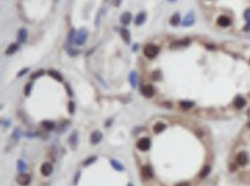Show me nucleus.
I'll return each instance as SVG.
<instances>
[{
  "mask_svg": "<svg viewBox=\"0 0 250 186\" xmlns=\"http://www.w3.org/2000/svg\"><path fill=\"white\" fill-rule=\"evenodd\" d=\"M159 51H160L159 46H157L155 44H147L144 47V56L149 59H153L155 57L158 56Z\"/></svg>",
  "mask_w": 250,
  "mask_h": 186,
  "instance_id": "obj_1",
  "label": "nucleus"
},
{
  "mask_svg": "<svg viewBox=\"0 0 250 186\" xmlns=\"http://www.w3.org/2000/svg\"><path fill=\"white\" fill-rule=\"evenodd\" d=\"M88 37H89V33H88V30L86 29H84V28H82V29H80L77 33H76V37H75V44L78 45V46H82V45L86 44V39H88Z\"/></svg>",
  "mask_w": 250,
  "mask_h": 186,
  "instance_id": "obj_2",
  "label": "nucleus"
},
{
  "mask_svg": "<svg viewBox=\"0 0 250 186\" xmlns=\"http://www.w3.org/2000/svg\"><path fill=\"white\" fill-rule=\"evenodd\" d=\"M137 148L139 149V150L142 151H147L150 149V147H151V141H150V139L149 138H142V139H139L137 141Z\"/></svg>",
  "mask_w": 250,
  "mask_h": 186,
  "instance_id": "obj_3",
  "label": "nucleus"
},
{
  "mask_svg": "<svg viewBox=\"0 0 250 186\" xmlns=\"http://www.w3.org/2000/svg\"><path fill=\"white\" fill-rule=\"evenodd\" d=\"M141 93L145 96V97L150 98L155 95V89L151 84H145V86H142L141 87Z\"/></svg>",
  "mask_w": 250,
  "mask_h": 186,
  "instance_id": "obj_4",
  "label": "nucleus"
},
{
  "mask_svg": "<svg viewBox=\"0 0 250 186\" xmlns=\"http://www.w3.org/2000/svg\"><path fill=\"white\" fill-rule=\"evenodd\" d=\"M41 172H42V175H43V176H45V177H49L52 172H53V167H52L51 163H49V162H45V163H43V164H42V167H41Z\"/></svg>",
  "mask_w": 250,
  "mask_h": 186,
  "instance_id": "obj_5",
  "label": "nucleus"
},
{
  "mask_svg": "<svg viewBox=\"0 0 250 186\" xmlns=\"http://www.w3.org/2000/svg\"><path fill=\"white\" fill-rule=\"evenodd\" d=\"M69 145H70V147H72V149H76V147H77L78 145V133L77 131H74V132L70 134V136H69Z\"/></svg>",
  "mask_w": 250,
  "mask_h": 186,
  "instance_id": "obj_6",
  "label": "nucleus"
},
{
  "mask_svg": "<svg viewBox=\"0 0 250 186\" xmlns=\"http://www.w3.org/2000/svg\"><path fill=\"white\" fill-rule=\"evenodd\" d=\"M16 180L21 186H27L30 184L31 177H30L29 175H27V173H21V175L16 178Z\"/></svg>",
  "mask_w": 250,
  "mask_h": 186,
  "instance_id": "obj_7",
  "label": "nucleus"
},
{
  "mask_svg": "<svg viewBox=\"0 0 250 186\" xmlns=\"http://www.w3.org/2000/svg\"><path fill=\"white\" fill-rule=\"evenodd\" d=\"M102 139H103V134H102V132H99V131H94V132L91 133V135H90V142L92 145L99 143V142L102 141Z\"/></svg>",
  "mask_w": 250,
  "mask_h": 186,
  "instance_id": "obj_8",
  "label": "nucleus"
},
{
  "mask_svg": "<svg viewBox=\"0 0 250 186\" xmlns=\"http://www.w3.org/2000/svg\"><path fill=\"white\" fill-rule=\"evenodd\" d=\"M27 38H28V30L26 28H21L17 33V42L18 43H24V42H27Z\"/></svg>",
  "mask_w": 250,
  "mask_h": 186,
  "instance_id": "obj_9",
  "label": "nucleus"
},
{
  "mask_svg": "<svg viewBox=\"0 0 250 186\" xmlns=\"http://www.w3.org/2000/svg\"><path fill=\"white\" fill-rule=\"evenodd\" d=\"M131 20H133V16H131V13H129V12H125V13L121 14L120 22L123 26H128L131 22Z\"/></svg>",
  "mask_w": 250,
  "mask_h": 186,
  "instance_id": "obj_10",
  "label": "nucleus"
},
{
  "mask_svg": "<svg viewBox=\"0 0 250 186\" xmlns=\"http://www.w3.org/2000/svg\"><path fill=\"white\" fill-rule=\"evenodd\" d=\"M236 162L240 165H246L248 163V155H247V153H244V151L239 153L236 155Z\"/></svg>",
  "mask_w": 250,
  "mask_h": 186,
  "instance_id": "obj_11",
  "label": "nucleus"
},
{
  "mask_svg": "<svg viewBox=\"0 0 250 186\" xmlns=\"http://www.w3.org/2000/svg\"><path fill=\"white\" fill-rule=\"evenodd\" d=\"M194 22H195V16H194V13L192 12H190V13H188L187 14V16L183 19V21H182V24L184 27H190L194 24Z\"/></svg>",
  "mask_w": 250,
  "mask_h": 186,
  "instance_id": "obj_12",
  "label": "nucleus"
},
{
  "mask_svg": "<svg viewBox=\"0 0 250 186\" xmlns=\"http://www.w3.org/2000/svg\"><path fill=\"white\" fill-rule=\"evenodd\" d=\"M190 44V39L186 38V39H181V41H175L171 44V47L172 49H175V47H184V46H188Z\"/></svg>",
  "mask_w": 250,
  "mask_h": 186,
  "instance_id": "obj_13",
  "label": "nucleus"
},
{
  "mask_svg": "<svg viewBox=\"0 0 250 186\" xmlns=\"http://www.w3.org/2000/svg\"><path fill=\"white\" fill-rule=\"evenodd\" d=\"M145 20H147V13L145 12H141V13H138L137 15L135 16V24L136 26H142L144 22H145Z\"/></svg>",
  "mask_w": 250,
  "mask_h": 186,
  "instance_id": "obj_14",
  "label": "nucleus"
},
{
  "mask_svg": "<svg viewBox=\"0 0 250 186\" xmlns=\"http://www.w3.org/2000/svg\"><path fill=\"white\" fill-rule=\"evenodd\" d=\"M217 22H218V24L220 27H228V26H231V23H232L231 19L228 18V16H226V15L219 16L218 20H217Z\"/></svg>",
  "mask_w": 250,
  "mask_h": 186,
  "instance_id": "obj_15",
  "label": "nucleus"
},
{
  "mask_svg": "<svg viewBox=\"0 0 250 186\" xmlns=\"http://www.w3.org/2000/svg\"><path fill=\"white\" fill-rule=\"evenodd\" d=\"M120 34H121V37H122V39H123V42L126 43V44H130V41H131V36H130V33L128 29H126V28H123V29H121L120 30Z\"/></svg>",
  "mask_w": 250,
  "mask_h": 186,
  "instance_id": "obj_16",
  "label": "nucleus"
},
{
  "mask_svg": "<svg viewBox=\"0 0 250 186\" xmlns=\"http://www.w3.org/2000/svg\"><path fill=\"white\" fill-rule=\"evenodd\" d=\"M129 82H130V84H131V87H133V88H136V87H137V84H138V75H137V73H136L135 71L130 72V74H129Z\"/></svg>",
  "mask_w": 250,
  "mask_h": 186,
  "instance_id": "obj_17",
  "label": "nucleus"
},
{
  "mask_svg": "<svg viewBox=\"0 0 250 186\" xmlns=\"http://www.w3.org/2000/svg\"><path fill=\"white\" fill-rule=\"evenodd\" d=\"M142 176H143V177H145V178L153 177V170H152V168H151V167H149V165L143 167V168H142Z\"/></svg>",
  "mask_w": 250,
  "mask_h": 186,
  "instance_id": "obj_18",
  "label": "nucleus"
},
{
  "mask_svg": "<svg viewBox=\"0 0 250 186\" xmlns=\"http://www.w3.org/2000/svg\"><path fill=\"white\" fill-rule=\"evenodd\" d=\"M47 74H49L51 78L55 79L57 81H59V82H62V81H63V78H62V75H61V74L58 71H55V70H49V71H47Z\"/></svg>",
  "mask_w": 250,
  "mask_h": 186,
  "instance_id": "obj_19",
  "label": "nucleus"
},
{
  "mask_svg": "<svg viewBox=\"0 0 250 186\" xmlns=\"http://www.w3.org/2000/svg\"><path fill=\"white\" fill-rule=\"evenodd\" d=\"M233 103H234V106L236 109H242L243 106L246 105V99L242 97V96H236Z\"/></svg>",
  "mask_w": 250,
  "mask_h": 186,
  "instance_id": "obj_20",
  "label": "nucleus"
},
{
  "mask_svg": "<svg viewBox=\"0 0 250 186\" xmlns=\"http://www.w3.org/2000/svg\"><path fill=\"white\" fill-rule=\"evenodd\" d=\"M18 43H12V44L9 45L8 47L6 49V51H5V54H7V56H10V54H14V53L16 52L17 50H18Z\"/></svg>",
  "mask_w": 250,
  "mask_h": 186,
  "instance_id": "obj_21",
  "label": "nucleus"
},
{
  "mask_svg": "<svg viewBox=\"0 0 250 186\" xmlns=\"http://www.w3.org/2000/svg\"><path fill=\"white\" fill-rule=\"evenodd\" d=\"M42 126H43L46 131H52V130L55 128V124L53 122H51V120H44L43 123H42Z\"/></svg>",
  "mask_w": 250,
  "mask_h": 186,
  "instance_id": "obj_22",
  "label": "nucleus"
},
{
  "mask_svg": "<svg viewBox=\"0 0 250 186\" xmlns=\"http://www.w3.org/2000/svg\"><path fill=\"white\" fill-rule=\"evenodd\" d=\"M180 22H181V18H180V14L179 13H175L174 15H172V18L170 20V23L172 26H178Z\"/></svg>",
  "mask_w": 250,
  "mask_h": 186,
  "instance_id": "obj_23",
  "label": "nucleus"
},
{
  "mask_svg": "<svg viewBox=\"0 0 250 186\" xmlns=\"http://www.w3.org/2000/svg\"><path fill=\"white\" fill-rule=\"evenodd\" d=\"M111 165L113 167V169H115L117 171H123L125 169H123V165L121 164L119 161H117V159H111Z\"/></svg>",
  "mask_w": 250,
  "mask_h": 186,
  "instance_id": "obj_24",
  "label": "nucleus"
},
{
  "mask_svg": "<svg viewBox=\"0 0 250 186\" xmlns=\"http://www.w3.org/2000/svg\"><path fill=\"white\" fill-rule=\"evenodd\" d=\"M165 128H166V125H165L164 123H156L155 126H153V131H155V133L163 132Z\"/></svg>",
  "mask_w": 250,
  "mask_h": 186,
  "instance_id": "obj_25",
  "label": "nucleus"
},
{
  "mask_svg": "<svg viewBox=\"0 0 250 186\" xmlns=\"http://www.w3.org/2000/svg\"><path fill=\"white\" fill-rule=\"evenodd\" d=\"M210 172H211V167H210V165H205L204 168L202 169V171H201V173H199V177L201 178L207 177Z\"/></svg>",
  "mask_w": 250,
  "mask_h": 186,
  "instance_id": "obj_26",
  "label": "nucleus"
},
{
  "mask_svg": "<svg viewBox=\"0 0 250 186\" xmlns=\"http://www.w3.org/2000/svg\"><path fill=\"white\" fill-rule=\"evenodd\" d=\"M75 37H76V33H75V30H74V29H70V31H69V34H68V39H67L68 44H73V43H75Z\"/></svg>",
  "mask_w": 250,
  "mask_h": 186,
  "instance_id": "obj_27",
  "label": "nucleus"
},
{
  "mask_svg": "<svg viewBox=\"0 0 250 186\" xmlns=\"http://www.w3.org/2000/svg\"><path fill=\"white\" fill-rule=\"evenodd\" d=\"M44 73H45V71L44 70H38V71H36L32 73V75L30 76V79L31 80H36L38 79V78H41L42 75H44Z\"/></svg>",
  "mask_w": 250,
  "mask_h": 186,
  "instance_id": "obj_28",
  "label": "nucleus"
},
{
  "mask_svg": "<svg viewBox=\"0 0 250 186\" xmlns=\"http://www.w3.org/2000/svg\"><path fill=\"white\" fill-rule=\"evenodd\" d=\"M180 106L183 107V109H190L194 106V102H190V101H181L180 102Z\"/></svg>",
  "mask_w": 250,
  "mask_h": 186,
  "instance_id": "obj_29",
  "label": "nucleus"
},
{
  "mask_svg": "<svg viewBox=\"0 0 250 186\" xmlns=\"http://www.w3.org/2000/svg\"><path fill=\"white\" fill-rule=\"evenodd\" d=\"M26 169H27L26 163H24L22 159H18V161H17V170H18L20 172H23Z\"/></svg>",
  "mask_w": 250,
  "mask_h": 186,
  "instance_id": "obj_30",
  "label": "nucleus"
},
{
  "mask_svg": "<svg viewBox=\"0 0 250 186\" xmlns=\"http://www.w3.org/2000/svg\"><path fill=\"white\" fill-rule=\"evenodd\" d=\"M66 51H67V53H68L70 57H75V56H77V54H80V50H74L72 46L70 47H66Z\"/></svg>",
  "mask_w": 250,
  "mask_h": 186,
  "instance_id": "obj_31",
  "label": "nucleus"
},
{
  "mask_svg": "<svg viewBox=\"0 0 250 186\" xmlns=\"http://www.w3.org/2000/svg\"><path fill=\"white\" fill-rule=\"evenodd\" d=\"M31 89H32V83L31 82H28L26 84V87H24V95H26L27 97H29L30 96V94H31Z\"/></svg>",
  "mask_w": 250,
  "mask_h": 186,
  "instance_id": "obj_32",
  "label": "nucleus"
},
{
  "mask_svg": "<svg viewBox=\"0 0 250 186\" xmlns=\"http://www.w3.org/2000/svg\"><path fill=\"white\" fill-rule=\"evenodd\" d=\"M75 110H76V105H75V102H69L68 103V112L69 115H74L75 113Z\"/></svg>",
  "mask_w": 250,
  "mask_h": 186,
  "instance_id": "obj_33",
  "label": "nucleus"
},
{
  "mask_svg": "<svg viewBox=\"0 0 250 186\" xmlns=\"http://www.w3.org/2000/svg\"><path fill=\"white\" fill-rule=\"evenodd\" d=\"M96 159H97V157L96 156H91V157H88V159L83 162V165L84 167H88V165H90V164H92L94 162H96Z\"/></svg>",
  "mask_w": 250,
  "mask_h": 186,
  "instance_id": "obj_34",
  "label": "nucleus"
},
{
  "mask_svg": "<svg viewBox=\"0 0 250 186\" xmlns=\"http://www.w3.org/2000/svg\"><path fill=\"white\" fill-rule=\"evenodd\" d=\"M20 135H21V133H20V130H18V128H16V130L13 132V134H12V138H13L15 141H17V140L20 139Z\"/></svg>",
  "mask_w": 250,
  "mask_h": 186,
  "instance_id": "obj_35",
  "label": "nucleus"
},
{
  "mask_svg": "<svg viewBox=\"0 0 250 186\" xmlns=\"http://www.w3.org/2000/svg\"><path fill=\"white\" fill-rule=\"evenodd\" d=\"M29 72V67H26V68H22L21 71L17 73V78H21V76H23V75H26L27 73Z\"/></svg>",
  "mask_w": 250,
  "mask_h": 186,
  "instance_id": "obj_36",
  "label": "nucleus"
},
{
  "mask_svg": "<svg viewBox=\"0 0 250 186\" xmlns=\"http://www.w3.org/2000/svg\"><path fill=\"white\" fill-rule=\"evenodd\" d=\"M65 87H66V90H67V94H68L69 96H73L74 94H73V90H72V88L69 87V83H65Z\"/></svg>",
  "mask_w": 250,
  "mask_h": 186,
  "instance_id": "obj_37",
  "label": "nucleus"
},
{
  "mask_svg": "<svg viewBox=\"0 0 250 186\" xmlns=\"http://www.w3.org/2000/svg\"><path fill=\"white\" fill-rule=\"evenodd\" d=\"M244 19H246L247 21H250V8L247 9V10L244 12Z\"/></svg>",
  "mask_w": 250,
  "mask_h": 186,
  "instance_id": "obj_38",
  "label": "nucleus"
},
{
  "mask_svg": "<svg viewBox=\"0 0 250 186\" xmlns=\"http://www.w3.org/2000/svg\"><path fill=\"white\" fill-rule=\"evenodd\" d=\"M113 5H114L115 7H119L121 5V0H113Z\"/></svg>",
  "mask_w": 250,
  "mask_h": 186,
  "instance_id": "obj_39",
  "label": "nucleus"
},
{
  "mask_svg": "<svg viewBox=\"0 0 250 186\" xmlns=\"http://www.w3.org/2000/svg\"><path fill=\"white\" fill-rule=\"evenodd\" d=\"M80 176H81V172L78 171L77 173H76V176H75V180H74V184H77V180H78V178H80Z\"/></svg>",
  "mask_w": 250,
  "mask_h": 186,
  "instance_id": "obj_40",
  "label": "nucleus"
},
{
  "mask_svg": "<svg viewBox=\"0 0 250 186\" xmlns=\"http://www.w3.org/2000/svg\"><path fill=\"white\" fill-rule=\"evenodd\" d=\"M243 29H244L246 31H249V30H250V21H248V24H247V26L244 27Z\"/></svg>",
  "mask_w": 250,
  "mask_h": 186,
  "instance_id": "obj_41",
  "label": "nucleus"
},
{
  "mask_svg": "<svg viewBox=\"0 0 250 186\" xmlns=\"http://www.w3.org/2000/svg\"><path fill=\"white\" fill-rule=\"evenodd\" d=\"M175 186H189V184L184 182V183H179V184H176Z\"/></svg>",
  "mask_w": 250,
  "mask_h": 186,
  "instance_id": "obj_42",
  "label": "nucleus"
},
{
  "mask_svg": "<svg viewBox=\"0 0 250 186\" xmlns=\"http://www.w3.org/2000/svg\"><path fill=\"white\" fill-rule=\"evenodd\" d=\"M27 136H29V138H32V136H36V134L35 133H26Z\"/></svg>",
  "mask_w": 250,
  "mask_h": 186,
  "instance_id": "obj_43",
  "label": "nucleus"
},
{
  "mask_svg": "<svg viewBox=\"0 0 250 186\" xmlns=\"http://www.w3.org/2000/svg\"><path fill=\"white\" fill-rule=\"evenodd\" d=\"M137 50H138V44H135L133 46V51L135 52V51H137Z\"/></svg>",
  "mask_w": 250,
  "mask_h": 186,
  "instance_id": "obj_44",
  "label": "nucleus"
},
{
  "mask_svg": "<svg viewBox=\"0 0 250 186\" xmlns=\"http://www.w3.org/2000/svg\"><path fill=\"white\" fill-rule=\"evenodd\" d=\"M2 124L5 126H9V120H2Z\"/></svg>",
  "mask_w": 250,
  "mask_h": 186,
  "instance_id": "obj_45",
  "label": "nucleus"
},
{
  "mask_svg": "<svg viewBox=\"0 0 250 186\" xmlns=\"http://www.w3.org/2000/svg\"><path fill=\"white\" fill-rule=\"evenodd\" d=\"M235 169H236V165L235 164H231V171H235Z\"/></svg>",
  "mask_w": 250,
  "mask_h": 186,
  "instance_id": "obj_46",
  "label": "nucleus"
},
{
  "mask_svg": "<svg viewBox=\"0 0 250 186\" xmlns=\"http://www.w3.org/2000/svg\"><path fill=\"white\" fill-rule=\"evenodd\" d=\"M111 124H112V119H110V120H108V123H105V126L107 127V126H110Z\"/></svg>",
  "mask_w": 250,
  "mask_h": 186,
  "instance_id": "obj_47",
  "label": "nucleus"
},
{
  "mask_svg": "<svg viewBox=\"0 0 250 186\" xmlns=\"http://www.w3.org/2000/svg\"><path fill=\"white\" fill-rule=\"evenodd\" d=\"M248 116H249V117H250V109H249V110H248Z\"/></svg>",
  "mask_w": 250,
  "mask_h": 186,
  "instance_id": "obj_48",
  "label": "nucleus"
},
{
  "mask_svg": "<svg viewBox=\"0 0 250 186\" xmlns=\"http://www.w3.org/2000/svg\"><path fill=\"white\" fill-rule=\"evenodd\" d=\"M127 186H134V185H133L131 183H129V184H128V185H127Z\"/></svg>",
  "mask_w": 250,
  "mask_h": 186,
  "instance_id": "obj_49",
  "label": "nucleus"
},
{
  "mask_svg": "<svg viewBox=\"0 0 250 186\" xmlns=\"http://www.w3.org/2000/svg\"><path fill=\"white\" fill-rule=\"evenodd\" d=\"M168 1H171V2H174V1H176V0H168Z\"/></svg>",
  "mask_w": 250,
  "mask_h": 186,
  "instance_id": "obj_50",
  "label": "nucleus"
},
{
  "mask_svg": "<svg viewBox=\"0 0 250 186\" xmlns=\"http://www.w3.org/2000/svg\"><path fill=\"white\" fill-rule=\"evenodd\" d=\"M248 127H249V128H250V122H249V123H248Z\"/></svg>",
  "mask_w": 250,
  "mask_h": 186,
  "instance_id": "obj_51",
  "label": "nucleus"
},
{
  "mask_svg": "<svg viewBox=\"0 0 250 186\" xmlns=\"http://www.w3.org/2000/svg\"><path fill=\"white\" fill-rule=\"evenodd\" d=\"M55 1H58V0H55Z\"/></svg>",
  "mask_w": 250,
  "mask_h": 186,
  "instance_id": "obj_52",
  "label": "nucleus"
},
{
  "mask_svg": "<svg viewBox=\"0 0 250 186\" xmlns=\"http://www.w3.org/2000/svg\"><path fill=\"white\" fill-rule=\"evenodd\" d=\"M249 62H250V60H249Z\"/></svg>",
  "mask_w": 250,
  "mask_h": 186,
  "instance_id": "obj_53",
  "label": "nucleus"
}]
</instances>
